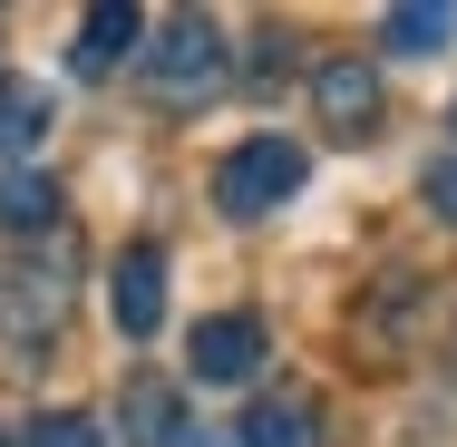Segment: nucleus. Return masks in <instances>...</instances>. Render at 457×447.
Listing matches in <instances>:
<instances>
[{
  "label": "nucleus",
  "mask_w": 457,
  "mask_h": 447,
  "mask_svg": "<svg viewBox=\"0 0 457 447\" xmlns=\"http://www.w3.org/2000/svg\"><path fill=\"white\" fill-rule=\"evenodd\" d=\"M146 88L176 97V107L214 97V88H224V29L195 20V10H176L166 29H146Z\"/></svg>",
  "instance_id": "nucleus-1"
},
{
  "label": "nucleus",
  "mask_w": 457,
  "mask_h": 447,
  "mask_svg": "<svg viewBox=\"0 0 457 447\" xmlns=\"http://www.w3.org/2000/svg\"><path fill=\"white\" fill-rule=\"evenodd\" d=\"M282 195H302V146H292V137H244V146L214 166V204L244 214V224L273 214Z\"/></svg>",
  "instance_id": "nucleus-2"
},
{
  "label": "nucleus",
  "mask_w": 457,
  "mask_h": 447,
  "mask_svg": "<svg viewBox=\"0 0 457 447\" xmlns=\"http://www.w3.org/2000/svg\"><path fill=\"white\" fill-rule=\"evenodd\" d=\"M185 369H195L204 389H244V379L263 369V321H253V311H214V321H195Z\"/></svg>",
  "instance_id": "nucleus-3"
},
{
  "label": "nucleus",
  "mask_w": 457,
  "mask_h": 447,
  "mask_svg": "<svg viewBox=\"0 0 457 447\" xmlns=\"http://www.w3.org/2000/svg\"><path fill=\"white\" fill-rule=\"evenodd\" d=\"M107 302H117V331L127 341H156L166 331V253L156 244H127L117 272H107Z\"/></svg>",
  "instance_id": "nucleus-4"
},
{
  "label": "nucleus",
  "mask_w": 457,
  "mask_h": 447,
  "mask_svg": "<svg viewBox=\"0 0 457 447\" xmlns=\"http://www.w3.org/2000/svg\"><path fill=\"white\" fill-rule=\"evenodd\" d=\"M312 107L331 117V137H370V117H379V69H361V59L312 69Z\"/></svg>",
  "instance_id": "nucleus-5"
},
{
  "label": "nucleus",
  "mask_w": 457,
  "mask_h": 447,
  "mask_svg": "<svg viewBox=\"0 0 457 447\" xmlns=\"http://www.w3.org/2000/svg\"><path fill=\"white\" fill-rule=\"evenodd\" d=\"M244 447H321V399H312V389H273V399H253Z\"/></svg>",
  "instance_id": "nucleus-6"
},
{
  "label": "nucleus",
  "mask_w": 457,
  "mask_h": 447,
  "mask_svg": "<svg viewBox=\"0 0 457 447\" xmlns=\"http://www.w3.org/2000/svg\"><path fill=\"white\" fill-rule=\"evenodd\" d=\"M137 29H146V20H137L127 0H97L88 20H79V49H69V69H79V79H97V69H117Z\"/></svg>",
  "instance_id": "nucleus-7"
},
{
  "label": "nucleus",
  "mask_w": 457,
  "mask_h": 447,
  "mask_svg": "<svg viewBox=\"0 0 457 447\" xmlns=\"http://www.w3.org/2000/svg\"><path fill=\"white\" fill-rule=\"evenodd\" d=\"M117 418H127V438H137V447H176V438H185V418H176V389H166V379H127Z\"/></svg>",
  "instance_id": "nucleus-8"
},
{
  "label": "nucleus",
  "mask_w": 457,
  "mask_h": 447,
  "mask_svg": "<svg viewBox=\"0 0 457 447\" xmlns=\"http://www.w3.org/2000/svg\"><path fill=\"white\" fill-rule=\"evenodd\" d=\"M39 137H49V88L39 79H0V146L29 156Z\"/></svg>",
  "instance_id": "nucleus-9"
},
{
  "label": "nucleus",
  "mask_w": 457,
  "mask_h": 447,
  "mask_svg": "<svg viewBox=\"0 0 457 447\" xmlns=\"http://www.w3.org/2000/svg\"><path fill=\"white\" fill-rule=\"evenodd\" d=\"M0 224L49 234V224H59V185H49V176H0Z\"/></svg>",
  "instance_id": "nucleus-10"
},
{
  "label": "nucleus",
  "mask_w": 457,
  "mask_h": 447,
  "mask_svg": "<svg viewBox=\"0 0 457 447\" xmlns=\"http://www.w3.org/2000/svg\"><path fill=\"white\" fill-rule=\"evenodd\" d=\"M448 29H457V10H389V20H379V39H389L399 59H428Z\"/></svg>",
  "instance_id": "nucleus-11"
},
{
  "label": "nucleus",
  "mask_w": 457,
  "mask_h": 447,
  "mask_svg": "<svg viewBox=\"0 0 457 447\" xmlns=\"http://www.w3.org/2000/svg\"><path fill=\"white\" fill-rule=\"evenodd\" d=\"M29 447H97V418L59 409V418H39V428H29Z\"/></svg>",
  "instance_id": "nucleus-12"
},
{
  "label": "nucleus",
  "mask_w": 457,
  "mask_h": 447,
  "mask_svg": "<svg viewBox=\"0 0 457 447\" xmlns=\"http://www.w3.org/2000/svg\"><path fill=\"white\" fill-rule=\"evenodd\" d=\"M428 204L457 224V156H438V166H428Z\"/></svg>",
  "instance_id": "nucleus-13"
}]
</instances>
